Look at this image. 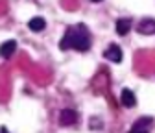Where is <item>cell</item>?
Listing matches in <instances>:
<instances>
[{"label": "cell", "mask_w": 155, "mask_h": 133, "mask_svg": "<svg viewBox=\"0 0 155 133\" xmlns=\"http://www.w3.org/2000/svg\"><path fill=\"white\" fill-rule=\"evenodd\" d=\"M61 50H78V52H87L91 48V33L85 24H76L70 26L65 33V37L59 43Z\"/></svg>", "instance_id": "obj_1"}, {"label": "cell", "mask_w": 155, "mask_h": 133, "mask_svg": "<svg viewBox=\"0 0 155 133\" xmlns=\"http://www.w3.org/2000/svg\"><path fill=\"white\" fill-rule=\"evenodd\" d=\"M78 122V113L74 111V109H63L61 113H59V124L61 126H74Z\"/></svg>", "instance_id": "obj_2"}, {"label": "cell", "mask_w": 155, "mask_h": 133, "mask_svg": "<svg viewBox=\"0 0 155 133\" xmlns=\"http://www.w3.org/2000/svg\"><path fill=\"white\" fill-rule=\"evenodd\" d=\"M151 126H153V118L151 117H140L137 122L131 126V131L133 133H146Z\"/></svg>", "instance_id": "obj_3"}, {"label": "cell", "mask_w": 155, "mask_h": 133, "mask_svg": "<svg viewBox=\"0 0 155 133\" xmlns=\"http://www.w3.org/2000/svg\"><path fill=\"white\" fill-rule=\"evenodd\" d=\"M104 55H105L109 61H113V63H122V50L116 46V45H111V46L104 52Z\"/></svg>", "instance_id": "obj_4"}, {"label": "cell", "mask_w": 155, "mask_h": 133, "mask_svg": "<svg viewBox=\"0 0 155 133\" xmlns=\"http://www.w3.org/2000/svg\"><path fill=\"white\" fill-rule=\"evenodd\" d=\"M137 32L142 33V35L155 33V21H153V18H144V21H140L139 26H137Z\"/></svg>", "instance_id": "obj_5"}, {"label": "cell", "mask_w": 155, "mask_h": 133, "mask_svg": "<svg viewBox=\"0 0 155 133\" xmlns=\"http://www.w3.org/2000/svg\"><path fill=\"white\" fill-rule=\"evenodd\" d=\"M15 50H17V43L13 39H9V41L0 45V55H2V58H11V55L15 54Z\"/></svg>", "instance_id": "obj_6"}, {"label": "cell", "mask_w": 155, "mask_h": 133, "mask_svg": "<svg viewBox=\"0 0 155 133\" xmlns=\"http://www.w3.org/2000/svg\"><path fill=\"white\" fill-rule=\"evenodd\" d=\"M120 100H122V105H126V107H133L135 104H137V98H135V94H133L129 89H124V91H122Z\"/></svg>", "instance_id": "obj_7"}, {"label": "cell", "mask_w": 155, "mask_h": 133, "mask_svg": "<svg viewBox=\"0 0 155 133\" xmlns=\"http://www.w3.org/2000/svg\"><path fill=\"white\" fill-rule=\"evenodd\" d=\"M131 30V21L129 18H118L116 21V33L118 35H127Z\"/></svg>", "instance_id": "obj_8"}, {"label": "cell", "mask_w": 155, "mask_h": 133, "mask_svg": "<svg viewBox=\"0 0 155 133\" xmlns=\"http://www.w3.org/2000/svg\"><path fill=\"white\" fill-rule=\"evenodd\" d=\"M28 26H30L31 32H43L46 28V21H45L43 17H33L31 21L28 22Z\"/></svg>", "instance_id": "obj_9"}, {"label": "cell", "mask_w": 155, "mask_h": 133, "mask_svg": "<svg viewBox=\"0 0 155 133\" xmlns=\"http://www.w3.org/2000/svg\"><path fill=\"white\" fill-rule=\"evenodd\" d=\"M91 2H102V0H91Z\"/></svg>", "instance_id": "obj_10"}]
</instances>
